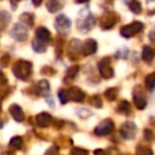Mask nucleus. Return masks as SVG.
<instances>
[{"mask_svg":"<svg viewBox=\"0 0 155 155\" xmlns=\"http://www.w3.org/2000/svg\"><path fill=\"white\" fill-rule=\"evenodd\" d=\"M31 71H33V64L24 59L17 61L12 68L13 75L19 80H27L31 75Z\"/></svg>","mask_w":155,"mask_h":155,"instance_id":"nucleus-1","label":"nucleus"},{"mask_svg":"<svg viewBox=\"0 0 155 155\" xmlns=\"http://www.w3.org/2000/svg\"><path fill=\"white\" fill-rule=\"evenodd\" d=\"M10 35L16 41H25L28 39V29L23 23H15L10 30Z\"/></svg>","mask_w":155,"mask_h":155,"instance_id":"nucleus-2","label":"nucleus"},{"mask_svg":"<svg viewBox=\"0 0 155 155\" xmlns=\"http://www.w3.org/2000/svg\"><path fill=\"white\" fill-rule=\"evenodd\" d=\"M143 30V23L142 22H132L127 25H124L120 29V34L124 38H131Z\"/></svg>","mask_w":155,"mask_h":155,"instance_id":"nucleus-3","label":"nucleus"},{"mask_svg":"<svg viewBox=\"0 0 155 155\" xmlns=\"http://www.w3.org/2000/svg\"><path fill=\"white\" fill-rule=\"evenodd\" d=\"M80 18L78 19V28L82 31H87L90 29H92V27L96 24V18L92 16V13H87V15H82V12H80Z\"/></svg>","mask_w":155,"mask_h":155,"instance_id":"nucleus-4","label":"nucleus"},{"mask_svg":"<svg viewBox=\"0 0 155 155\" xmlns=\"http://www.w3.org/2000/svg\"><path fill=\"white\" fill-rule=\"evenodd\" d=\"M119 132L124 139H133L137 133V126L132 121H126L120 126Z\"/></svg>","mask_w":155,"mask_h":155,"instance_id":"nucleus-5","label":"nucleus"},{"mask_svg":"<svg viewBox=\"0 0 155 155\" xmlns=\"http://www.w3.org/2000/svg\"><path fill=\"white\" fill-rule=\"evenodd\" d=\"M113 130H114V122H113V120H111V119H105V120H103V121L94 128V133H96L97 136L102 137V136H107V134L111 133Z\"/></svg>","mask_w":155,"mask_h":155,"instance_id":"nucleus-6","label":"nucleus"},{"mask_svg":"<svg viewBox=\"0 0 155 155\" xmlns=\"http://www.w3.org/2000/svg\"><path fill=\"white\" fill-rule=\"evenodd\" d=\"M98 69H99V73H101L102 78H104V79H110L114 75V69L110 65L109 58L101 59L99 63H98Z\"/></svg>","mask_w":155,"mask_h":155,"instance_id":"nucleus-7","label":"nucleus"},{"mask_svg":"<svg viewBox=\"0 0 155 155\" xmlns=\"http://www.w3.org/2000/svg\"><path fill=\"white\" fill-rule=\"evenodd\" d=\"M133 101L138 109H144L147 107V98L140 86H137L133 91Z\"/></svg>","mask_w":155,"mask_h":155,"instance_id":"nucleus-8","label":"nucleus"},{"mask_svg":"<svg viewBox=\"0 0 155 155\" xmlns=\"http://www.w3.org/2000/svg\"><path fill=\"white\" fill-rule=\"evenodd\" d=\"M70 25H71V21L65 15H58L54 19V27L61 33L67 31L70 28Z\"/></svg>","mask_w":155,"mask_h":155,"instance_id":"nucleus-9","label":"nucleus"},{"mask_svg":"<svg viewBox=\"0 0 155 155\" xmlns=\"http://www.w3.org/2000/svg\"><path fill=\"white\" fill-rule=\"evenodd\" d=\"M67 93H68V98H69L70 101H73V102H81V101H84V98H85L84 91H82L80 87H76V86H71V87L67 91Z\"/></svg>","mask_w":155,"mask_h":155,"instance_id":"nucleus-10","label":"nucleus"},{"mask_svg":"<svg viewBox=\"0 0 155 155\" xmlns=\"http://www.w3.org/2000/svg\"><path fill=\"white\" fill-rule=\"evenodd\" d=\"M8 113L12 116V119L17 122H22L24 120V111L18 104H11L8 108Z\"/></svg>","mask_w":155,"mask_h":155,"instance_id":"nucleus-11","label":"nucleus"},{"mask_svg":"<svg viewBox=\"0 0 155 155\" xmlns=\"http://www.w3.org/2000/svg\"><path fill=\"white\" fill-rule=\"evenodd\" d=\"M53 119L48 113H40L35 116V122L39 127H47L52 124Z\"/></svg>","mask_w":155,"mask_h":155,"instance_id":"nucleus-12","label":"nucleus"},{"mask_svg":"<svg viewBox=\"0 0 155 155\" xmlns=\"http://www.w3.org/2000/svg\"><path fill=\"white\" fill-rule=\"evenodd\" d=\"M82 53L86 56H91L97 51V41L93 39H87L84 44H82V48H81Z\"/></svg>","mask_w":155,"mask_h":155,"instance_id":"nucleus-13","label":"nucleus"},{"mask_svg":"<svg viewBox=\"0 0 155 155\" xmlns=\"http://www.w3.org/2000/svg\"><path fill=\"white\" fill-rule=\"evenodd\" d=\"M34 88H35L36 94H39V96H45V97H46V96L48 94V92H50V84H48V81H46V80H40V81H38V82L35 84Z\"/></svg>","mask_w":155,"mask_h":155,"instance_id":"nucleus-14","label":"nucleus"},{"mask_svg":"<svg viewBox=\"0 0 155 155\" xmlns=\"http://www.w3.org/2000/svg\"><path fill=\"white\" fill-rule=\"evenodd\" d=\"M35 38L42 42H48L51 40V33L48 29H46L45 27H39L36 30H35Z\"/></svg>","mask_w":155,"mask_h":155,"instance_id":"nucleus-15","label":"nucleus"},{"mask_svg":"<svg viewBox=\"0 0 155 155\" xmlns=\"http://www.w3.org/2000/svg\"><path fill=\"white\" fill-rule=\"evenodd\" d=\"M62 7H63V5H62L61 0H48V1L46 2V8H47V11L51 12V13L58 12Z\"/></svg>","mask_w":155,"mask_h":155,"instance_id":"nucleus-16","label":"nucleus"},{"mask_svg":"<svg viewBox=\"0 0 155 155\" xmlns=\"http://www.w3.org/2000/svg\"><path fill=\"white\" fill-rule=\"evenodd\" d=\"M8 147L10 149L12 150H19L22 147H23V138L21 136H15L10 139V143H8Z\"/></svg>","mask_w":155,"mask_h":155,"instance_id":"nucleus-17","label":"nucleus"},{"mask_svg":"<svg viewBox=\"0 0 155 155\" xmlns=\"http://www.w3.org/2000/svg\"><path fill=\"white\" fill-rule=\"evenodd\" d=\"M11 21V16L7 11H0V30H4Z\"/></svg>","mask_w":155,"mask_h":155,"instance_id":"nucleus-18","label":"nucleus"},{"mask_svg":"<svg viewBox=\"0 0 155 155\" xmlns=\"http://www.w3.org/2000/svg\"><path fill=\"white\" fill-rule=\"evenodd\" d=\"M19 21H21V23H23L24 25L31 27V25L34 24V15H33V13H29V12H24V13L21 15Z\"/></svg>","mask_w":155,"mask_h":155,"instance_id":"nucleus-19","label":"nucleus"},{"mask_svg":"<svg viewBox=\"0 0 155 155\" xmlns=\"http://www.w3.org/2000/svg\"><path fill=\"white\" fill-rule=\"evenodd\" d=\"M155 56V52L154 50L150 47V46H144L143 50H142V58L145 61V62H150Z\"/></svg>","mask_w":155,"mask_h":155,"instance_id":"nucleus-20","label":"nucleus"},{"mask_svg":"<svg viewBox=\"0 0 155 155\" xmlns=\"http://www.w3.org/2000/svg\"><path fill=\"white\" fill-rule=\"evenodd\" d=\"M31 47H33V50H34L35 52H38V53H42V52L46 51V44L42 42V41H40V40H38L36 38L31 41Z\"/></svg>","mask_w":155,"mask_h":155,"instance_id":"nucleus-21","label":"nucleus"},{"mask_svg":"<svg viewBox=\"0 0 155 155\" xmlns=\"http://www.w3.org/2000/svg\"><path fill=\"white\" fill-rule=\"evenodd\" d=\"M117 111H119L120 114L128 115L130 111H131V105H130V103H128L127 101H122V102H120V104H119V107H117Z\"/></svg>","mask_w":155,"mask_h":155,"instance_id":"nucleus-22","label":"nucleus"},{"mask_svg":"<svg viewBox=\"0 0 155 155\" xmlns=\"http://www.w3.org/2000/svg\"><path fill=\"white\" fill-rule=\"evenodd\" d=\"M128 7H130V10H131L133 13H136V15H138V13L142 12V6H140V4H139L138 0H132V1H130Z\"/></svg>","mask_w":155,"mask_h":155,"instance_id":"nucleus-23","label":"nucleus"},{"mask_svg":"<svg viewBox=\"0 0 155 155\" xmlns=\"http://www.w3.org/2000/svg\"><path fill=\"white\" fill-rule=\"evenodd\" d=\"M69 48H70V52H71V53H78V51L82 48L81 41H80V40H76V39H73V40L70 41Z\"/></svg>","mask_w":155,"mask_h":155,"instance_id":"nucleus-24","label":"nucleus"},{"mask_svg":"<svg viewBox=\"0 0 155 155\" xmlns=\"http://www.w3.org/2000/svg\"><path fill=\"white\" fill-rule=\"evenodd\" d=\"M145 85L150 88V90H154L155 88V73H150L145 76V80H144Z\"/></svg>","mask_w":155,"mask_h":155,"instance_id":"nucleus-25","label":"nucleus"},{"mask_svg":"<svg viewBox=\"0 0 155 155\" xmlns=\"http://www.w3.org/2000/svg\"><path fill=\"white\" fill-rule=\"evenodd\" d=\"M104 96H105L109 101H114V99H116V97H117V88H115V87H110V88L105 90Z\"/></svg>","mask_w":155,"mask_h":155,"instance_id":"nucleus-26","label":"nucleus"},{"mask_svg":"<svg viewBox=\"0 0 155 155\" xmlns=\"http://www.w3.org/2000/svg\"><path fill=\"white\" fill-rule=\"evenodd\" d=\"M136 154H137V155H154L150 148H145V147H143V145H138V147H137Z\"/></svg>","mask_w":155,"mask_h":155,"instance_id":"nucleus-27","label":"nucleus"},{"mask_svg":"<svg viewBox=\"0 0 155 155\" xmlns=\"http://www.w3.org/2000/svg\"><path fill=\"white\" fill-rule=\"evenodd\" d=\"M58 98H59V101H61V103L62 104H65L67 102H68V93H67V91H64V90H59L58 91Z\"/></svg>","mask_w":155,"mask_h":155,"instance_id":"nucleus-28","label":"nucleus"},{"mask_svg":"<svg viewBox=\"0 0 155 155\" xmlns=\"http://www.w3.org/2000/svg\"><path fill=\"white\" fill-rule=\"evenodd\" d=\"M78 71H79V67L78 65H73V67H70L68 70H67V75H68V78H75L76 75H78Z\"/></svg>","mask_w":155,"mask_h":155,"instance_id":"nucleus-29","label":"nucleus"},{"mask_svg":"<svg viewBox=\"0 0 155 155\" xmlns=\"http://www.w3.org/2000/svg\"><path fill=\"white\" fill-rule=\"evenodd\" d=\"M90 103H91L92 105L97 107V108H101V107H102V99H101L99 96H93V97H91Z\"/></svg>","mask_w":155,"mask_h":155,"instance_id":"nucleus-30","label":"nucleus"},{"mask_svg":"<svg viewBox=\"0 0 155 155\" xmlns=\"http://www.w3.org/2000/svg\"><path fill=\"white\" fill-rule=\"evenodd\" d=\"M70 155H88V151L82 148H74L70 151Z\"/></svg>","mask_w":155,"mask_h":155,"instance_id":"nucleus-31","label":"nucleus"},{"mask_svg":"<svg viewBox=\"0 0 155 155\" xmlns=\"http://www.w3.org/2000/svg\"><path fill=\"white\" fill-rule=\"evenodd\" d=\"M78 115H79L80 117H82V119H86V117L91 116V115H92V113H91L90 110H87V109L81 108V109H79V110H78Z\"/></svg>","mask_w":155,"mask_h":155,"instance_id":"nucleus-32","label":"nucleus"},{"mask_svg":"<svg viewBox=\"0 0 155 155\" xmlns=\"http://www.w3.org/2000/svg\"><path fill=\"white\" fill-rule=\"evenodd\" d=\"M6 82H7V78H6V75L0 70V85H6Z\"/></svg>","mask_w":155,"mask_h":155,"instance_id":"nucleus-33","label":"nucleus"},{"mask_svg":"<svg viewBox=\"0 0 155 155\" xmlns=\"http://www.w3.org/2000/svg\"><path fill=\"white\" fill-rule=\"evenodd\" d=\"M144 138L148 139V140H150L153 138V133H151L150 130H144Z\"/></svg>","mask_w":155,"mask_h":155,"instance_id":"nucleus-34","label":"nucleus"},{"mask_svg":"<svg viewBox=\"0 0 155 155\" xmlns=\"http://www.w3.org/2000/svg\"><path fill=\"white\" fill-rule=\"evenodd\" d=\"M56 153H57V148H56V147H52V148H50V149L46 151L45 155H54Z\"/></svg>","mask_w":155,"mask_h":155,"instance_id":"nucleus-35","label":"nucleus"},{"mask_svg":"<svg viewBox=\"0 0 155 155\" xmlns=\"http://www.w3.org/2000/svg\"><path fill=\"white\" fill-rule=\"evenodd\" d=\"M149 40H150L153 44H155V29H153V30L149 33Z\"/></svg>","mask_w":155,"mask_h":155,"instance_id":"nucleus-36","label":"nucleus"},{"mask_svg":"<svg viewBox=\"0 0 155 155\" xmlns=\"http://www.w3.org/2000/svg\"><path fill=\"white\" fill-rule=\"evenodd\" d=\"M8 59H10V56H8V54H5V56L1 58V63H2V65H7Z\"/></svg>","mask_w":155,"mask_h":155,"instance_id":"nucleus-37","label":"nucleus"},{"mask_svg":"<svg viewBox=\"0 0 155 155\" xmlns=\"http://www.w3.org/2000/svg\"><path fill=\"white\" fill-rule=\"evenodd\" d=\"M93 154H94V155H107L105 150H103V149H96Z\"/></svg>","mask_w":155,"mask_h":155,"instance_id":"nucleus-38","label":"nucleus"},{"mask_svg":"<svg viewBox=\"0 0 155 155\" xmlns=\"http://www.w3.org/2000/svg\"><path fill=\"white\" fill-rule=\"evenodd\" d=\"M10 1H11V4H12V8L15 10V8L17 7V5H16V4H17V1H21V0H10Z\"/></svg>","mask_w":155,"mask_h":155,"instance_id":"nucleus-39","label":"nucleus"},{"mask_svg":"<svg viewBox=\"0 0 155 155\" xmlns=\"http://www.w3.org/2000/svg\"><path fill=\"white\" fill-rule=\"evenodd\" d=\"M31 2H33L35 6H39V5L42 2V0H31Z\"/></svg>","mask_w":155,"mask_h":155,"instance_id":"nucleus-40","label":"nucleus"},{"mask_svg":"<svg viewBox=\"0 0 155 155\" xmlns=\"http://www.w3.org/2000/svg\"><path fill=\"white\" fill-rule=\"evenodd\" d=\"M88 0H76V2H79V4H82V2H87Z\"/></svg>","mask_w":155,"mask_h":155,"instance_id":"nucleus-41","label":"nucleus"},{"mask_svg":"<svg viewBox=\"0 0 155 155\" xmlns=\"http://www.w3.org/2000/svg\"><path fill=\"white\" fill-rule=\"evenodd\" d=\"M0 111H1V107H0Z\"/></svg>","mask_w":155,"mask_h":155,"instance_id":"nucleus-42","label":"nucleus"}]
</instances>
